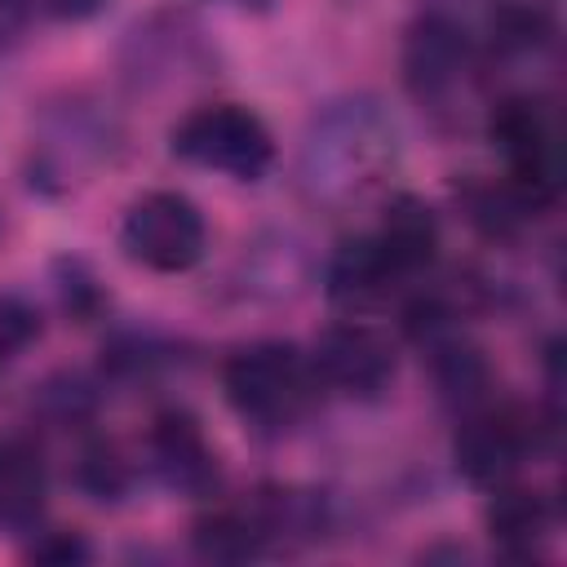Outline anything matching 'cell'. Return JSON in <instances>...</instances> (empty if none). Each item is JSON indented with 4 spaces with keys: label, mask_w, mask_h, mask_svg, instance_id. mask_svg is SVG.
I'll return each mask as SVG.
<instances>
[{
    "label": "cell",
    "mask_w": 567,
    "mask_h": 567,
    "mask_svg": "<svg viewBox=\"0 0 567 567\" xmlns=\"http://www.w3.org/2000/svg\"><path fill=\"white\" fill-rule=\"evenodd\" d=\"M394 159L399 133L381 102L341 97L310 120L297 155V182L315 208H350L390 177Z\"/></svg>",
    "instance_id": "6da1fadb"
},
{
    "label": "cell",
    "mask_w": 567,
    "mask_h": 567,
    "mask_svg": "<svg viewBox=\"0 0 567 567\" xmlns=\"http://www.w3.org/2000/svg\"><path fill=\"white\" fill-rule=\"evenodd\" d=\"M221 385H226L230 408L244 421H252L261 430H284V425H292L306 412L315 372H310V363L292 346L261 341V346L239 350L226 363Z\"/></svg>",
    "instance_id": "7a4b0ae2"
},
{
    "label": "cell",
    "mask_w": 567,
    "mask_h": 567,
    "mask_svg": "<svg viewBox=\"0 0 567 567\" xmlns=\"http://www.w3.org/2000/svg\"><path fill=\"white\" fill-rule=\"evenodd\" d=\"M173 155L213 173H230L239 182H257L275 159V137L248 106L213 102V106H195L173 128Z\"/></svg>",
    "instance_id": "3957f363"
},
{
    "label": "cell",
    "mask_w": 567,
    "mask_h": 567,
    "mask_svg": "<svg viewBox=\"0 0 567 567\" xmlns=\"http://www.w3.org/2000/svg\"><path fill=\"white\" fill-rule=\"evenodd\" d=\"M120 244L137 266L177 275L204 257V217L186 195L151 190V195L128 204L124 226H120Z\"/></svg>",
    "instance_id": "277c9868"
},
{
    "label": "cell",
    "mask_w": 567,
    "mask_h": 567,
    "mask_svg": "<svg viewBox=\"0 0 567 567\" xmlns=\"http://www.w3.org/2000/svg\"><path fill=\"white\" fill-rule=\"evenodd\" d=\"M487 133L501 146V155L509 159L514 195L527 208L554 199V190H558V142H554V124H549L545 106L532 102V97H505V102L492 106Z\"/></svg>",
    "instance_id": "5b68a950"
},
{
    "label": "cell",
    "mask_w": 567,
    "mask_h": 567,
    "mask_svg": "<svg viewBox=\"0 0 567 567\" xmlns=\"http://www.w3.org/2000/svg\"><path fill=\"white\" fill-rule=\"evenodd\" d=\"M470 71H474V58H470V40H465L461 22L452 13H439V9L416 18V27L408 31V44H403L408 89L425 106L439 111L461 93Z\"/></svg>",
    "instance_id": "8992f818"
},
{
    "label": "cell",
    "mask_w": 567,
    "mask_h": 567,
    "mask_svg": "<svg viewBox=\"0 0 567 567\" xmlns=\"http://www.w3.org/2000/svg\"><path fill=\"white\" fill-rule=\"evenodd\" d=\"M310 372L350 399H372L394 381V346L368 323H332L315 341Z\"/></svg>",
    "instance_id": "52a82bcc"
},
{
    "label": "cell",
    "mask_w": 567,
    "mask_h": 567,
    "mask_svg": "<svg viewBox=\"0 0 567 567\" xmlns=\"http://www.w3.org/2000/svg\"><path fill=\"white\" fill-rule=\"evenodd\" d=\"M532 430L514 412H478L456 430V465L470 483L501 487L527 456Z\"/></svg>",
    "instance_id": "ba28073f"
},
{
    "label": "cell",
    "mask_w": 567,
    "mask_h": 567,
    "mask_svg": "<svg viewBox=\"0 0 567 567\" xmlns=\"http://www.w3.org/2000/svg\"><path fill=\"white\" fill-rule=\"evenodd\" d=\"M146 447H151L155 474L168 487L199 496V492H208L217 483V456H213L204 430L195 425V416H186V412H159L151 421Z\"/></svg>",
    "instance_id": "9c48e42d"
},
{
    "label": "cell",
    "mask_w": 567,
    "mask_h": 567,
    "mask_svg": "<svg viewBox=\"0 0 567 567\" xmlns=\"http://www.w3.org/2000/svg\"><path fill=\"white\" fill-rule=\"evenodd\" d=\"M381 244V252L390 257V266L399 275H412V270H425L439 252V217L425 199L416 195H394L385 204V217H381V230L372 235Z\"/></svg>",
    "instance_id": "30bf717a"
},
{
    "label": "cell",
    "mask_w": 567,
    "mask_h": 567,
    "mask_svg": "<svg viewBox=\"0 0 567 567\" xmlns=\"http://www.w3.org/2000/svg\"><path fill=\"white\" fill-rule=\"evenodd\" d=\"M394 279H399V270L390 266V257L381 252L377 239H350L328 261V297L337 306H368V301L385 297Z\"/></svg>",
    "instance_id": "8fae6325"
},
{
    "label": "cell",
    "mask_w": 567,
    "mask_h": 567,
    "mask_svg": "<svg viewBox=\"0 0 567 567\" xmlns=\"http://www.w3.org/2000/svg\"><path fill=\"white\" fill-rule=\"evenodd\" d=\"M44 461L27 439H0V523L31 527L44 509Z\"/></svg>",
    "instance_id": "7c38bea8"
},
{
    "label": "cell",
    "mask_w": 567,
    "mask_h": 567,
    "mask_svg": "<svg viewBox=\"0 0 567 567\" xmlns=\"http://www.w3.org/2000/svg\"><path fill=\"white\" fill-rule=\"evenodd\" d=\"M487 527H492V540L509 554H532L545 532H549V509L536 492L527 487H496L492 505H487Z\"/></svg>",
    "instance_id": "4fadbf2b"
},
{
    "label": "cell",
    "mask_w": 567,
    "mask_h": 567,
    "mask_svg": "<svg viewBox=\"0 0 567 567\" xmlns=\"http://www.w3.org/2000/svg\"><path fill=\"white\" fill-rule=\"evenodd\" d=\"M266 527L257 509H217L195 527V545L204 558H221V563H239L252 558L266 545Z\"/></svg>",
    "instance_id": "5bb4252c"
},
{
    "label": "cell",
    "mask_w": 567,
    "mask_h": 567,
    "mask_svg": "<svg viewBox=\"0 0 567 567\" xmlns=\"http://www.w3.org/2000/svg\"><path fill=\"white\" fill-rule=\"evenodd\" d=\"M434 377H439L443 394L465 399V403L474 394H483V385H487L483 359L470 346H461V341H434Z\"/></svg>",
    "instance_id": "9a60e30c"
},
{
    "label": "cell",
    "mask_w": 567,
    "mask_h": 567,
    "mask_svg": "<svg viewBox=\"0 0 567 567\" xmlns=\"http://www.w3.org/2000/svg\"><path fill=\"white\" fill-rule=\"evenodd\" d=\"M75 478H80V487H84L89 496H97V501H111V496H120V492H124V483H128V474H124V461H120V456H115V447H106V443H93V447H84Z\"/></svg>",
    "instance_id": "2e32d148"
},
{
    "label": "cell",
    "mask_w": 567,
    "mask_h": 567,
    "mask_svg": "<svg viewBox=\"0 0 567 567\" xmlns=\"http://www.w3.org/2000/svg\"><path fill=\"white\" fill-rule=\"evenodd\" d=\"M58 292H62V306H66L71 315H80V319H89V315L102 306V288H97V279H93L80 261H62V284H58Z\"/></svg>",
    "instance_id": "e0dca14e"
},
{
    "label": "cell",
    "mask_w": 567,
    "mask_h": 567,
    "mask_svg": "<svg viewBox=\"0 0 567 567\" xmlns=\"http://www.w3.org/2000/svg\"><path fill=\"white\" fill-rule=\"evenodd\" d=\"M35 337V315L18 301H0V363L13 359Z\"/></svg>",
    "instance_id": "ac0fdd59"
},
{
    "label": "cell",
    "mask_w": 567,
    "mask_h": 567,
    "mask_svg": "<svg viewBox=\"0 0 567 567\" xmlns=\"http://www.w3.org/2000/svg\"><path fill=\"white\" fill-rule=\"evenodd\" d=\"M31 558L35 563H84L89 558V545L71 532H49L44 540L31 545Z\"/></svg>",
    "instance_id": "d6986e66"
},
{
    "label": "cell",
    "mask_w": 567,
    "mask_h": 567,
    "mask_svg": "<svg viewBox=\"0 0 567 567\" xmlns=\"http://www.w3.org/2000/svg\"><path fill=\"white\" fill-rule=\"evenodd\" d=\"M27 27V0H0V49L13 44Z\"/></svg>",
    "instance_id": "ffe728a7"
},
{
    "label": "cell",
    "mask_w": 567,
    "mask_h": 567,
    "mask_svg": "<svg viewBox=\"0 0 567 567\" xmlns=\"http://www.w3.org/2000/svg\"><path fill=\"white\" fill-rule=\"evenodd\" d=\"M102 4H106V0H44V9H49L53 18H71V22L93 18Z\"/></svg>",
    "instance_id": "44dd1931"
},
{
    "label": "cell",
    "mask_w": 567,
    "mask_h": 567,
    "mask_svg": "<svg viewBox=\"0 0 567 567\" xmlns=\"http://www.w3.org/2000/svg\"><path fill=\"white\" fill-rule=\"evenodd\" d=\"M235 4H257V9H261V4H270V0H235Z\"/></svg>",
    "instance_id": "7402d4cb"
}]
</instances>
